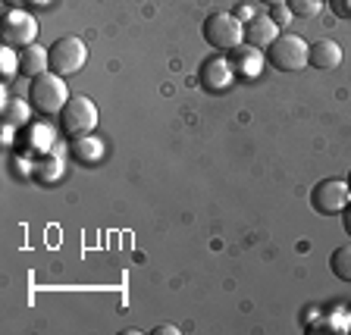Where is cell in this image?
I'll use <instances>...</instances> for the list:
<instances>
[{
  "label": "cell",
  "mask_w": 351,
  "mask_h": 335,
  "mask_svg": "<svg viewBox=\"0 0 351 335\" xmlns=\"http://www.w3.org/2000/svg\"><path fill=\"white\" fill-rule=\"evenodd\" d=\"M201 35L210 44L213 51H235L239 44H245V22L235 13H226V10H217L204 19L201 25Z\"/></svg>",
  "instance_id": "6da1fadb"
},
{
  "label": "cell",
  "mask_w": 351,
  "mask_h": 335,
  "mask_svg": "<svg viewBox=\"0 0 351 335\" xmlns=\"http://www.w3.org/2000/svg\"><path fill=\"white\" fill-rule=\"evenodd\" d=\"M69 101V88L57 73H41L29 82V103L38 113H60Z\"/></svg>",
  "instance_id": "7a4b0ae2"
},
{
  "label": "cell",
  "mask_w": 351,
  "mask_h": 335,
  "mask_svg": "<svg viewBox=\"0 0 351 335\" xmlns=\"http://www.w3.org/2000/svg\"><path fill=\"white\" fill-rule=\"evenodd\" d=\"M307 51H311V44H304V38L279 35L276 41L263 51V57H267V63H270L276 73H301L307 66Z\"/></svg>",
  "instance_id": "3957f363"
},
{
  "label": "cell",
  "mask_w": 351,
  "mask_h": 335,
  "mask_svg": "<svg viewBox=\"0 0 351 335\" xmlns=\"http://www.w3.org/2000/svg\"><path fill=\"white\" fill-rule=\"evenodd\" d=\"M97 125V107L91 97L75 95L66 101V107L60 110V129L69 135V138H79V135H91V129Z\"/></svg>",
  "instance_id": "277c9868"
},
{
  "label": "cell",
  "mask_w": 351,
  "mask_h": 335,
  "mask_svg": "<svg viewBox=\"0 0 351 335\" xmlns=\"http://www.w3.org/2000/svg\"><path fill=\"white\" fill-rule=\"evenodd\" d=\"M47 51H51V73H57V75L79 73L82 66H85V60H88L85 41H82V38H75V35L57 38Z\"/></svg>",
  "instance_id": "5b68a950"
},
{
  "label": "cell",
  "mask_w": 351,
  "mask_h": 335,
  "mask_svg": "<svg viewBox=\"0 0 351 335\" xmlns=\"http://www.w3.org/2000/svg\"><path fill=\"white\" fill-rule=\"evenodd\" d=\"M351 201V188L342 179H320V182L311 188V207H314L320 216H336L348 207Z\"/></svg>",
  "instance_id": "8992f818"
},
{
  "label": "cell",
  "mask_w": 351,
  "mask_h": 335,
  "mask_svg": "<svg viewBox=\"0 0 351 335\" xmlns=\"http://www.w3.org/2000/svg\"><path fill=\"white\" fill-rule=\"evenodd\" d=\"M3 44H10V47H29V44H35L38 38V22L35 16H29L25 10L13 7L3 13Z\"/></svg>",
  "instance_id": "52a82bcc"
},
{
  "label": "cell",
  "mask_w": 351,
  "mask_h": 335,
  "mask_svg": "<svg viewBox=\"0 0 351 335\" xmlns=\"http://www.w3.org/2000/svg\"><path fill=\"white\" fill-rule=\"evenodd\" d=\"M276 38H279V22L273 16H251L245 22V44H251L257 51H267Z\"/></svg>",
  "instance_id": "ba28073f"
},
{
  "label": "cell",
  "mask_w": 351,
  "mask_h": 335,
  "mask_svg": "<svg viewBox=\"0 0 351 335\" xmlns=\"http://www.w3.org/2000/svg\"><path fill=\"white\" fill-rule=\"evenodd\" d=\"M229 63H232L235 75H241V79H257L263 63H267V57H263V51L251 47V44H239L235 51H229Z\"/></svg>",
  "instance_id": "9c48e42d"
},
{
  "label": "cell",
  "mask_w": 351,
  "mask_h": 335,
  "mask_svg": "<svg viewBox=\"0 0 351 335\" xmlns=\"http://www.w3.org/2000/svg\"><path fill=\"white\" fill-rule=\"evenodd\" d=\"M232 79H235V73H232L229 57H207L201 63V85L207 91H223V88H229Z\"/></svg>",
  "instance_id": "30bf717a"
},
{
  "label": "cell",
  "mask_w": 351,
  "mask_h": 335,
  "mask_svg": "<svg viewBox=\"0 0 351 335\" xmlns=\"http://www.w3.org/2000/svg\"><path fill=\"white\" fill-rule=\"evenodd\" d=\"M342 63V47H339L336 41H329V38H323V41H314L311 44V51H307V66H314V69H336V66Z\"/></svg>",
  "instance_id": "8fae6325"
},
{
  "label": "cell",
  "mask_w": 351,
  "mask_h": 335,
  "mask_svg": "<svg viewBox=\"0 0 351 335\" xmlns=\"http://www.w3.org/2000/svg\"><path fill=\"white\" fill-rule=\"evenodd\" d=\"M22 129H25V125H22ZM22 135H25V141H22L25 153H41V157H47V153L53 151V132H51V125L29 123V129L22 132Z\"/></svg>",
  "instance_id": "7c38bea8"
},
{
  "label": "cell",
  "mask_w": 351,
  "mask_h": 335,
  "mask_svg": "<svg viewBox=\"0 0 351 335\" xmlns=\"http://www.w3.org/2000/svg\"><path fill=\"white\" fill-rule=\"evenodd\" d=\"M51 69V51L47 47H41V44H29L25 51L19 53V73L22 75H41Z\"/></svg>",
  "instance_id": "4fadbf2b"
},
{
  "label": "cell",
  "mask_w": 351,
  "mask_h": 335,
  "mask_svg": "<svg viewBox=\"0 0 351 335\" xmlns=\"http://www.w3.org/2000/svg\"><path fill=\"white\" fill-rule=\"evenodd\" d=\"M73 153L79 163H97L104 157V141H97L95 135H79L73 138Z\"/></svg>",
  "instance_id": "5bb4252c"
},
{
  "label": "cell",
  "mask_w": 351,
  "mask_h": 335,
  "mask_svg": "<svg viewBox=\"0 0 351 335\" xmlns=\"http://www.w3.org/2000/svg\"><path fill=\"white\" fill-rule=\"evenodd\" d=\"M29 110H32L29 101H22V97H10V101H3V123L13 125V129L29 125Z\"/></svg>",
  "instance_id": "9a60e30c"
},
{
  "label": "cell",
  "mask_w": 351,
  "mask_h": 335,
  "mask_svg": "<svg viewBox=\"0 0 351 335\" xmlns=\"http://www.w3.org/2000/svg\"><path fill=\"white\" fill-rule=\"evenodd\" d=\"M329 270H332V276L342 279V282H351V245L332 251V257H329Z\"/></svg>",
  "instance_id": "2e32d148"
},
{
  "label": "cell",
  "mask_w": 351,
  "mask_h": 335,
  "mask_svg": "<svg viewBox=\"0 0 351 335\" xmlns=\"http://www.w3.org/2000/svg\"><path fill=\"white\" fill-rule=\"evenodd\" d=\"M35 175L41 179V182H57L60 175H63V163H60L57 157H51V153H47V157H44V160L35 166Z\"/></svg>",
  "instance_id": "e0dca14e"
},
{
  "label": "cell",
  "mask_w": 351,
  "mask_h": 335,
  "mask_svg": "<svg viewBox=\"0 0 351 335\" xmlns=\"http://www.w3.org/2000/svg\"><path fill=\"white\" fill-rule=\"evenodd\" d=\"M0 73H3V79H13L19 73V53L10 44H3V51H0Z\"/></svg>",
  "instance_id": "ac0fdd59"
},
{
  "label": "cell",
  "mask_w": 351,
  "mask_h": 335,
  "mask_svg": "<svg viewBox=\"0 0 351 335\" xmlns=\"http://www.w3.org/2000/svg\"><path fill=\"white\" fill-rule=\"evenodd\" d=\"M285 7L292 10L295 16H317L320 13V0H289Z\"/></svg>",
  "instance_id": "d6986e66"
},
{
  "label": "cell",
  "mask_w": 351,
  "mask_h": 335,
  "mask_svg": "<svg viewBox=\"0 0 351 335\" xmlns=\"http://www.w3.org/2000/svg\"><path fill=\"white\" fill-rule=\"evenodd\" d=\"M329 7L336 10L339 16H345V19H351V0H329Z\"/></svg>",
  "instance_id": "ffe728a7"
},
{
  "label": "cell",
  "mask_w": 351,
  "mask_h": 335,
  "mask_svg": "<svg viewBox=\"0 0 351 335\" xmlns=\"http://www.w3.org/2000/svg\"><path fill=\"white\" fill-rule=\"evenodd\" d=\"M342 229L351 235V201H348V207L342 210Z\"/></svg>",
  "instance_id": "44dd1931"
},
{
  "label": "cell",
  "mask_w": 351,
  "mask_h": 335,
  "mask_svg": "<svg viewBox=\"0 0 351 335\" xmlns=\"http://www.w3.org/2000/svg\"><path fill=\"white\" fill-rule=\"evenodd\" d=\"M282 7H285V3H282ZM282 7H276V13H273V19H276V22H279V25H282V22H285V19H289V13H292V10H289V13H285V10H282Z\"/></svg>",
  "instance_id": "7402d4cb"
},
{
  "label": "cell",
  "mask_w": 351,
  "mask_h": 335,
  "mask_svg": "<svg viewBox=\"0 0 351 335\" xmlns=\"http://www.w3.org/2000/svg\"><path fill=\"white\" fill-rule=\"evenodd\" d=\"M154 332H157V335H179V329H176V326H157Z\"/></svg>",
  "instance_id": "603a6c76"
},
{
  "label": "cell",
  "mask_w": 351,
  "mask_h": 335,
  "mask_svg": "<svg viewBox=\"0 0 351 335\" xmlns=\"http://www.w3.org/2000/svg\"><path fill=\"white\" fill-rule=\"evenodd\" d=\"M261 3H267V7H282V3H289V0H261Z\"/></svg>",
  "instance_id": "cb8c5ba5"
},
{
  "label": "cell",
  "mask_w": 351,
  "mask_h": 335,
  "mask_svg": "<svg viewBox=\"0 0 351 335\" xmlns=\"http://www.w3.org/2000/svg\"><path fill=\"white\" fill-rule=\"evenodd\" d=\"M32 3H38V7H47V3H51V0H32Z\"/></svg>",
  "instance_id": "d4e9b609"
},
{
  "label": "cell",
  "mask_w": 351,
  "mask_h": 335,
  "mask_svg": "<svg viewBox=\"0 0 351 335\" xmlns=\"http://www.w3.org/2000/svg\"><path fill=\"white\" fill-rule=\"evenodd\" d=\"M348 188H351V173H348Z\"/></svg>",
  "instance_id": "484cf974"
},
{
  "label": "cell",
  "mask_w": 351,
  "mask_h": 335,
  "mask_svg": "<svg viewBox=\"0 0 351 335\" xmlns=\"http://www.w3.org/2000/svg\"><path fill=\"white\" fill-rule=\"evenodd\" d=\"M10 3H22V0H10Z\"/></svg>",
  "instance_id": "4316f807"
}]
</instances>
